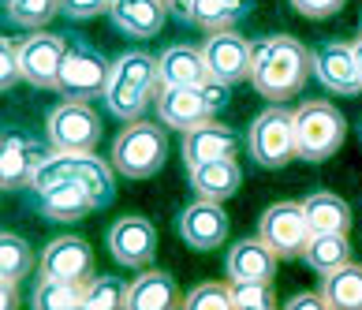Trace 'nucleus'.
<instances>
[{
    "mask_svg": "<svg viewBox=\"0 0 362 310\" xmlns=\"http://www.w3.org/2000/svg\"><path fill=\"white\" fill-rule=\"evenodd\" d=\"M183 310H235V295H232V280L221 285V280H206L187 292Z\"/></svg>",
    "mask_w": 362,
    "mask_h": 310,
    "instance_id": "33",
    "label": "nucleus"
},
{
    "mask_svg": "<svg viewBox=\"0 0 362 310\" xmlns=\"http://www.w3.org/2000/svg\"><path fill=\"white\" fill-rule=\"evenodd\" d=\"M16 79H23V71H19V42H0V86H11Z\"/></svg>",
    "mask_w": 362,
    "mask_h": 310,
    "instance_id": "35",
    "label": "nucleus"
},
{
    "mask_svg": "<svg viewBox=\"0 0 362 310\" xmlns=\"http://www.w3.org/2000/svg\"><path fill=\"white\" fill-rule=\"evenodd\" d=\"M254 0H191V23H198L209 34L235 30L250 16Z\"/></svg>",
    "mask_w": 362,
    "mask_h": 310,
    "instance_id": "26",
    "label": "nucleus"
},
{
    "mask_svg": "<svg viewBox=\"0 0 362 310\" xmlns=\"http://www.w3.org/2000/svg\"><path fill=\"white\" fill-rule=\"evenodd\" d=\"M165 4L176 19H191V0H165Z\"/></svg>",
    "mask_w": 362,
    "mask_h": 310,
    "instance_id": "41",
    "label": "nucleus"
},
{
    "mask_svg": "<svg viewBox=\"0 0 362 310\" xmlns=\"http://www.w3.org/2000/svg\"><path fill=\"white\" fill-rule=\"evenodd\" d=\"M86 285H78V280H57V277H37L34 310H71L75 303L86 299Z\"/></svg>",
    "mask_w": 362,
    "mask_h": 310,
    "instance_id": "29",
    "label": "nucleus"
},
{
    "mask_svg": "<svg viewBox=\"0 0 362 310\" xmlns=\"http://www.w3.org/2000/svg\"><path fill=\"white\" fill-rule=\"evenodd\" d=\"M34 269V247L23 236L4 232L0 236V280H19Z\"/></svg>",
    "mask_w": 362,
    "mask_h": 310,
    "instance_id": "30",
    "label": "nucleus"
},
{
    "mask_svg": "<svg viewBox=\"0 0 362 310\" xmlns=\"http://www.w3.org/2000/svg\"><path fill=\"white\" fill-rule=\"evenodd\" d=\"M258 236L276 251V258H303L310 243V224H306L303 202H273L258 221Z\"/></svg>",
    "mask_w": 362,
    "mask_h": 310,
    "instance_id": "9",
    "label": "nucleus"
},
{
    "mask_svg": "<svg viewBox=\"0 0 362 310\" xmlns=\"http://www.w3.org/2000/svg\"><path fill=\"white\" fill-rule=\"evenodd\" d=\"M176 232H180V239L187 247L213 251V247H221L228 239V213L221 209V202L198 198V202H191V206L180 213Z\"/></svg>",
    "mask_w": 362,
    "mask_h": 310,
    "instance_id": "15",
    "label": "nucleus"
},
{
    "mask_svg": "<svg viewBox=\"0 0 362 310\" xmlns=\"http://www.w3.org/2000/svg\"><path fill=\"white\" fill-rule=\"evenodd\" d=\"M303 262L306 269L314 273H337L340 265L351 262V243H347V232H314L310 243L303 251Z\"/></svg>",
    "mask_w": 362,
    "mask_h": 310,
    "instance_id": "27",
    "label": "nucleus"
},
{
    "mask_svg": "<svg viewBox=\"0 0 362 310\" xmlns=\"http://www.w3.org/2000/svg\"><path fill=\"white\" fill-rule=\"evenodd\" d=\"M347 139V120L332 101H303L295 109V154L303 161H329Z\"/></svg>",
    "mask_w": 362,
    "mask_h": 310,
    "instance_id": "5",
    "label": "nucleus"
},
{
    "mask_svg": "<svg viewBox=\"0 0 362 310\" xmlns=\"http://www.w3.org/2000/svg\"><path fill=\"white\" fill-rule=\"evenodd\" d=\"M202 57L209 64V75L217 83H247L250 79V60H254V42H247L243 34L235 30H221V34H209L206 45H202Z\"/></svg>",
    "mask_w": 362,
    "mask_h": 310,
    "instance_id": "11",
    "label": "nucleus"
},
{
    "mask_svg": "<svg viewBox=\"0 0 362 310\" xmlns=\"http://www.w3.org/2000/svg\"><path fill=\"white\" fill-rule=\"evenodd\" d=\"M109 254L116 258V265L124 269H150L153 254H157V232L153 224L139 217V213H127L109 228Z\"/></svg>",
    "mask_w": 362,
    "mask_h": 310,
    "instance_id": "12",
    "label": "nucleus"
},
{
    "mask_svg": "<svg viewBox=\"0 0 362 310\" xmlns=\"http://www.w3.org/2000/svg\"><path fill=\"white\" fill-rule=\"evenodd\" d=\"M157 120L165 127L187 134L191 127L213 120V109H209L202 86H160L157 90Z\"/></svg>",
    "mask_w": 362,
    "mask_h": 310,
    "instance_id": "16",
    "label": "nucleus"
},
{
    "mask_svg": "<svg viewBox=\"0 0 362 310\" xmlns=\"http://www.w3.org/2000/svg\"><path fill=\"white\" fill-rule=\"evenodd\" d=\"M124 310H183V292H180L172 273L142 269L127 285V306Z\"/></svg>",
    "mask_w": 362,
    "mask_h": 310,
    "instance_id": "20",
    "label": "nucleus"
},
{
    "mask_svg": "<svg viewBox=\"0 0 362 310\" xmlns=\"http://www.w3.org/2000/svg\"><path fill=\"white\" fill-rule=\"evenodd\" d=\"M276 251L265 243L262 236L239 239V243L228 247L224 258V273L232 285H273L276 280Z\"/></svg>",
    "mask_w": 362,
    "mask_h": 310,
    "instance_id": "14",
    "label": "nucleus"
},
{
    "mask_svg": "<svg viewBox=\"0 0 362 310\" xmlns=\"http://www.w3.org/2000/svg\"><path fill=\"white\" fill-rule=\"evenodd\" d=\"M284 310H332V306L325 303L321 292H299V295H291V299L284 303Z\"/></svg>",
    "mask_w": 362,
    "mask_h": 310,
    "instance_id": "38",
    "label": "nucleus"
},
{
    "mask_svg": "<svg viewBox=\"0 0 362 310\" xmlns=\"http://www.w3.org/2000/svg\"><path fill=\"white\" fill-rule=\"evenodd\" d=\"M306 75H314L310 52L291 34H269L254 42V60H250V83L265 101L284 105L288 98L303 93Z\"/></svg>",
    "mask_w": 362,
    "mask_h": 310,
    "instance_id": "1",
    "label": "nucleus"
},
{
    "mask_svg": "<svg viewBox=\"0 0 362 310\" xmlns=\"http://www.w3.org/2000/svg\"><path fill=\"white\" fill-rule=\"evenodd\" d=\"M37 206L49 221H83L86 213L98 209V198L90 195L86 183L68 180V183H52L37 195Z\"/></svg>",
    "mask_w": 362,
    "mask_h": 310,
    "instance_id": "23",
    "label": "nucleus"
},
{
    "mask_svg": "<svg viewBox=\"0 0 362 310\" xmlns=\"http://www.w3.org/2000/svg\"><path fill=\"white\" fill-rule=\"evenodd\" d=\"M168 154V134L165 127H157L153 120H135L124 124V131L112 142V168L127 180H150L165 168Z\"/></svg>",
    "mask_w": 362,
    "mask_h": 310,
    "instance_id": "4",
    "label": "nucleus"
},
{
    "mask_svg": "<svg viewBox=\"0 0 362 310\" xmlns=\"http://www.w3.org/2000/svg\"><path fill=\"white\" fill-rule=\"evenodd\" d=\"M71 310H90V306H86V303H75V306H71Z\"/></svg>",
    "mask_w": 362,
    "mask_h": 310,
    "instance_id": "43",
    "label": "nucleus"
},
{
    "mask_svg": "<svg viewBox=\"0 0 362 310\" xmlns=\"http://www.w3.org/2000/svg\"><path fill=\"white\" fill-rule=\"evenodd\" d=\"M310 64H314L317 83L329 93H358L362 90V75H358L351 42H321V45H314Z\"/></svg>",
    "mask_w": 362,
    "mask_h": 310,
    "instance_id": "13",
    "label": "nucleus"
},
{
    "mask_svg": "<svg viewBox=\"0 0 362 310\" xmlns=\"http://www.w3.org/2000/svg\"><path fill=\"white\" fill-rule=\"evenodd\" d=\"M109 19L127 38H157L168 19V4L165 0H116Z\"/></svg>",
    "mask_w": 362,
    "mask_h": 310,
    "instance_id": "22",
    "label": "nucleus"
},
{
    "mask_svg": "<svg viewBox=\"0 0 362 310\" xmlns=\"http://www.w3.org/2000/svg\"><path fill=\"white\" fill-rule=\"evenodd\" d=\"M191 176V187L198 198H209V202H224L239 191L243 183V168H239L235 157H221V161H206V165H191L187 168Z\"/></svg>",
    "mask_w": 362,
    "mask_h": 310,
    "instance_id": "24",
    "label": "nucleus"
},
{
    "mask_svg": "<svg viewBox=\"0 0 362 310\" xmlns=\"http://www.w3.org/2000/svg\"><path fill=\"white\" fill-rule=\"evenodd\" d=\"M4 4H8V19L23 26V30H42L52 16L64 11V0H4Z\"/></svg>",
    "mask_w": 362,
    "mask_h": 310,
    "instance_id": "31",
    "label": "nucleus"
},
{
    "mask_svg": "<svg viewBox=\"0 0 362 310\" xmlns=\"http://www.w3.org/2000/svg\"><path fill=\"white\" fill-rule=\"evenodd\" d=\"M202 93H206V101H209L213 116H217V109H224V105H228V83H217V79H209V83L202 86Z\"/></svg>",
    "mask_w": 362,
    "mask_h": 310,
    "instance_id": "39",
    "label": "nucleus"
},
{
    "mask_svg": "<svg viewBox=\"0 0 362 310\" xmlns=\"http://www.w3.org/2000/svg\"><path fill=\"white\" fill-rule=\"evenodd\" d=\"M291 8L306 19H329L344 8V0H291Z\"/></svg>",
    "mask_w": 362,
    "mask_h": 310,
    "instance_id": "37",
    "label": "nucleus"
},
{
    "mask_svg": "<svg viewBox=\"0 0 362 310\" xmlns=\"http://www.w3.org/2000/svg\"><path fill=\"white\" fill-rule=\"evenodd\" d=\"M160 90V75H157V57L142 49H131V52H119L109 67V83H105V105L116 120L124 124H135L142 120L146 105L157 98Z\"/></svg>",
    "mask_w": 362,
    "mask_h": 310,
    "instance_id": "2",
    "label": "nucleus"
},
{
    "mask_svg": "<svg viewBox=\"0 0 362 310\" xmlns=\"http://www.w3.org/2000/svg\"><path fill=\"white\" fill-rule=\"evenodd\" d=\"M157 75H160V86H206L213 79L202 49L194 45H168L157 57Z\"/></svg>",
    "mask_w": 362,
    "mask_h": 310,
    "instance_id": "21",
    "label": "nucleus"
},
{
    "mask_svg": "<svg viewBox=\"0 0 362 310\" xmlns=\"http://www.w3.org/2000/svg\"><path fill=\"white\" fill-rule=\"evenodd\" d=\"M42 277L78 280V285H86V280L93 277V251L86 247V239H78V236L49 239L45 251H42Z\"/></svg>",
    "mask_w": 362,
    "mask_h": 310,
    "instance_id": "17",
    "label": "nucleus"
},
{
    "mask_svg": "<svg viewBox=\"0 0 362 310\" xmlns=\"http://www.w3.org/2000/svg\"><path fill=\"white\" fill-rule=\"evenodd\" d=\"M90 310H124L127 306V285L119 280L116 273H101V277H90L86 285V299Z\"/></svg>",
    "mask_w": 362,
    "mask_h": 310,
    "instance_id": "32",
    "label": "nucleus"
},
{
    "mask_svg": "<svg viewBox=\"0 0 362 310\" xmlns=\"http://www.w3.org/2000/svg\"><path fill=\"white\" fill-rule=\"evenodd\" d=\"M351 49H355V64H358V75H362V38H358V42H351Z\"/></svg>",
    "mask_w": 362,
    "mask_h": 310,
    "instance_id": "42",
    "label": "nucleus"
},
{
    "mask_svg": "<svg viewBox=\"0 0 362 310\" xmlns=\"http://www.w3.org/2000/svg\"><path fill=\"white\" fill-rule=\"evenodd\" d=\"M247 150L262 168H284L295 154V113L284 105H269L265 113L254 116L247 131Z\"/></svg>",
    "mask_w": 362,
    "mask_h": 310,
    "instance_id": "7",
    "label": "nucleus"
},
{
    "mask_svg": "<svg viewBox=\"0 0 362 310\" xmlns=\"http://www.w3.org/2000/svg\"><path fill=\"white\" fill-rule=\"evenodd\" d=\"M116 0H64V16L75 19V23H86L93 16H101V11H112Z\"/></svg>",
    "mask_w": 362,
    "mask_h": 310,
    "instance_id": "36",
    "label": "nucleus"
},
{
    "mask_svg": "<svg viewBox=\"0 0 362 310\" xmlns=\"http://www.w3.org/2000/svg\"><path fill=\"white\" fill-rule=\"evenodd\" d=\"M321 295L332 310H362V265L347 262L321 277Z\"/></svg>",
    "mask_w": 362,
    "mask_h": 310,
    "instance_id": "28",
    "label": "nucleus"
},
{
    "mask_svg": "<svg viewBox=\"0 0 362 310\" xmlns=\"http://www.w3.org/2000/svg\"><path fill=\"white\" fill-rule=\"evenodd\" d=\"M235 310H276L273 285H232Z\"/></svg>",
    "mask_w": 362,
    "mask_h": 310,
    "instance_id": "34",
    "label": "nucleus"
},
{
    "mask_svg": "<svg viewBox=\"0 0 362 310\" xmlns=\"http://www.w3.org/2000/svg\"><path fill=\"white\" fill-rule=\"evenodd\" d=\"M68 180L86 183L90 195L98 198V209L109 206V202L116 198V180H112L109 161H101L98 154H60V150H52V154L42 157V165H37L34 180H30V191L42 195L45 187L68 183Z\"/></svg>",
    "mask_w": 362,
    "mask_h": 310,
    "instance_id": "3",
    "label": "nucleus"
},
{
    "mask_svg": "<svg viewBox=\"0 0 362 310\" xmlns=\"http://www.w3.org/2000/svg\"><path fill=\"white\" fill-rule=\"evenodd\" d=\"M109 67L112 60L101 57V49H93L83 38H68V52L60 64V79H57V93H64V101H90L105 93L109 83Z\"/></svg>",
    "mask_w": 362,
    "mask_h": 310,
    "instance_id": "6",
    "label": "nucleus"
},
{
    "mask_svg": "<svg viewBox=\"0 0 362 310\" xmlns=\"http://www.w3.org/2000/svg\"><path fill=\"white\" fill-rule=\"evenodd\" d=\"M239 154V134L228 127V124H217V116L206 120L183 134V165H206V161H221V157H235Z\"/></svg>",
    "mask_w": 362,
    "mask_h": 310,
    "instance_id": "19",
    "label": "nucleus"
},
{
    "mask_svg": "<svg viewBox=\"0 0 362 310\" xmlns=\"http://www.w3.org/2000/svg\"><path fill=\"white\" fill-rule=\"evenodd\" d=\"M45 134L49 146L60 154H93L101 142V124L86 101H64L49 113Z\"/></svg>",
    "mask_w": 362,
    "mask_h": 310,
    "instance_id": "8",
    "label": "nucleus"
},
{
    "mask_svg": "<svg viewBox=\"0 0 362 310\" xmlns=\"http://www.w3.org/2000/svg\"><path fill=\"white\" fill-rule=\"evenodd\" d=\"M64 52H68V38H60V34L37 30L30 38H23V42H19V71H23V79L30 86L57 90Z\"/></svg>",
    "mask_w": 362,
    "mask_h": 310,
    "instance_id": "10",
    "label": "nucleus"
},
{
    "mask_svg": "<svg viewBox=\"0 0 362 310\" xmlns=\"http://www.w3.org/2000/svg\"><path fill=\"white\" fill-rule=\"evenodd\" d=\"M303 213L310 232H347L351 228V206L332 195V191H314L303 198Z\"/></svg>",
    "mask_w": 362,
    "mask_h": 310,
    "instance_id": "25",
    "label": "nucleus"
},
{
    "mask_svg": "<svg viewBox=\"0 0 362 310\" xmlns=\"http://www.w3.org/2000/svg\"><path fill=\"white\" fill-rule=\"evenodd\" d=\"M42 150L30 134L23 131H4V142H0V183L4 191H19V187H30L37 165H42Z\"/></svg>",
    "mask_w": 362,
    "mask_h": 310,
    "instance_id": "18",
    "label": "nucleus"
},
{
    "mask_svg": "<svg viewBox=\"0 0 362 310\" xmlns=\"http://www.w3.org/2000/svg\"><path fill=\"white\" fill-rule=\"evenodd\" d=\"M0 310H19V285L16 280H0Z\"/></svg>",
    "mask_w": 362,
    "mask_h": 310,
    "instance_id": "40",
    "label": "nucleus"
}]
</instances>
